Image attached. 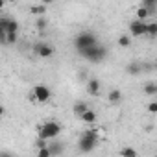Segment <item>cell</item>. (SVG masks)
I'll return each mask as SVG.
<instances>
[{
    "instance_id": "11",
    "label": "cell",
    "mask_w": 157,
    "mask_h": 157,
    "mask_svg": "<svg viewBox=\"0 0 157 157\" xmlns=\"http://www.w3.org/2000/svg\"><path fill=\"white\" fill-rule=\"evenodd\" d=\"M80 118H82V122H85V124L93 126V124L96 122V118H98V117H96V111H93V109H87V111H85V113H83Z\"/></svg>"
},
{
    "instance_id": "26",
    "label": "cell",
    "mask_w": 157,
    "mask_h": 157,
    "mask_svg": "<svg viewBox=\"0 0 157 157\" xmlns=\"http://www.w3.org/2000/svg\"><path fill=\"white\" fill-rule=\"evenodd\" d=\"M39 2H43V4H46V6H48L50 2H54V0H39Z\"/></svg>"
},
{
    "instance_id": "7",
    "label": "cell",
    "mask_w": 157,
    "mask_h": 157,
    "mask_svg": "<svg viewBox=\"0 0 157 157\" xmlns=\"http://www.w3.org/2000/svg\"><path fill=\"white\" fill-rule=\"evenodd\" d=\"M33 52H35L39 57L48 59V57H52V56H54V46H52V44H48V43H39V44H35V46H33Z\"/></svg>"
},
{
    "instance_id": "23",
    "label": "cell",
    "mask_w": 157,
    "mask_h": 157,
    "mask_svg": "<svg viewBox=\"0 0 157 157\" xmlns=\"http://www.w3.org/2000/svg\"><path fill=\"white\" fill-rule=\"evenodd\" d=\"M93 129H94V133H96V137H98L100 140L105 139V135H107V133H105V128H93Z\"/></svg>"
},
{
    "instance_id": "1",
    "label": "cell",
    "mask_w": 157,
    "mask_h": 157,
    "mask_svg": "<svg viewBox=\"0 0 157 157\" xmlns=\"http://www.w3.org/2000/svg\"><path fill=\"white\" fill-rule=\"evenodd\" d=\"M98 142H100V139L96 137L94 129L91 128V129H87V131H83V133H82L80 140H78V148H80V151H82V153H89V151H93V150L96 148V144H98Z\"/></svg>"
},
{
    "instance_id": "5",
    "label": "cell",
    "mask_w": 157,
    "mask_h": 157,
    "mask_svg": "<svg viewBox=\"0 0 157 157\" xmlns=\"http://www.w3.org/2000/svg\"><path fill=\"white\" fill-rule=\"evenodd\" d=\"M82 56H83L85 59H89L91 63H100V61L107 56V48H104V46H100V44H94V46L83 50Z\"/></svg>"
},
{
    "instance_id": "4",
    "label": "cell",
    "mask_w": 157,
    "mask_h": 157,
    "mask_svg": "<svg viewBox=\"0 0 157 157\" xmlns=\"http://www.w3.org/2000/svg\"><path fill=\"white\" fill-rule=\"evenodd\" d=\"M59 133H61V124H59V122L48 120V122H44V124L39 126V137H43V139H46V140L56 139Z\"/></svg>"
},
{
    "instance_id": "2",
    "label": "cell",
    "mask_w": 157,
    "mask_h": 157,
    "mask_svg": "<svg viewBox=\"0 0 157 157\" xmlns=\"http://www.w3.org/2000/svg\"><path fill=\"white\" fill-rule=\"evenodd\" d=\"M52 98V91L46 85H35L30 93H28V100L33 104H46Z\"/></svg>"
},
{
    "instance_id": "17",
    "label": "cell",
    "mask_w": 157,
    "mask_h": 157,
    "mask_svg": "<svg viewBox=\"0 0 157 157\" xmlns=\"http://www.w3.org/2000/svg\"><path fill=\"white\" fill-rule=\"evenodd\" d=\"M144 94H148V96H155L157 94V83L155 82H150V83H146L144 85Z\"/></svg>"
},
{
    "instance_id": "13",
    "label": "cell",
    "mask_w": 157,
    "mask_h": 157,
    "mask_svg": "<svg viewBox=\"0 0 157 157\" xmlns=\"http://www.w3.org/2000/svg\"><path fill=\"white\" fill-rule=\"evenodd\" d=\"M2 43L4 44H13L17 43V32H2Z\"/></svg>"
},
{
    "instance_id": "18",
    "label": "cell",
    "mask_w": 157,
    "mask_h": 157,
    "mask_svg": "<svg viewBox=\"0 0 157 157\" xmlns=\"http://www.w3.org/2000/svg\"><path fill=\"white\" fill-rule=\"evenodd\" d=\"M118 155H120V157H135V155H137V150H135V148H122V150L118 151Z\"/></svg>"
},
{
    "instance_id": "14",
    "label": "cell",
    "mask_w": 157,
    "mask_h": 157,
    "mask_svg": "<svg viewBox=\"0 0 157 157\" xmlns=\"http://www.w3.org/2000/svg\"><path fill=\"white\" fill-rule=\"evenodd\" d=\"M87 109H89V105H87L85 102H76V104L72 105V113H74V115H78V117H82Z\"/></svg>"
},
{
    "instance_id": "16",
    "label": "cell",
    "mask_w": 157,
    "mask_h": 157,
    "mask_svg": "<svg viewBox=\"0 0 157 157\" xmlns=\"http://www.w3.org/2000/svg\"><path fill=\"white\" fill-rule=\"evenodd\" d=\"M118 46H120V48H128V46H131V33H124V35H120V37H118Z\"/></svg>"
},
{
    "instance_id": "21",
    "label": "cell",
    "mask_w": 157,
    "mask_h": 157,
    "mask_svg": "<svg viewBox=\"0 0 157 157\" xmlns=\"http://www.w3.org/2000/svg\"><path fill=\"white\" fill-rule=\"evenodd\" d=\"M37 155H39V157H52V150H50V146H44V148H39V151H37Z\"/></svg>"
},
{
    "instance_id": "19",
    "label": "cell",
    "mask_w": 157,
    "mask_h": 157,
    "mask_svg": "<svg viewBox=\"0 0 157 157\" xmlns=\"http://www.w3.org/2000/svg\"><path fill=\"white\" fill-rule=\"evenodd\" d=\"M146 37H157V22H148V32H146Z\"/></svg>"
},
{
    "instance_id": "12",
    "label": "cell",
    "mask_w": 157,
    "mask_h": 157,
    "mask_svg": "<svg viewBox=\"0 0 157 157\" xmlns=\"http://www.w3.org/2000/svg\"><path fill=\"white\" fill-rule=\"evenodd\" d=\"M30 13L32 15H35V17H44L46 15V4H35V6H32L30 8Z\"/></svg>"
},
{
    "instance_id": "15",
    "label": "cell",
    "mask_w": 157,
    "mask_h": 157,
    "mask_svg": "<svg viewBox=\"0 0 157 157\" xmlns=\"http://www.w3.org/2000/svg\"><path fill=\"white\" fill-rule=\"evenodd\" d=\"M150 15H151V13H150V10H148L146 6H142V4H140V6L137 8V19H140V21H148V17H150Z\"/></svg>"
},
{
    "instance_id": "9",
    "label": "cell",
    "mask_w": 157,
    "mask_h": 157,
    "mask_svg": "<svg viewBox=\"0 0 157 157\" xmlns=\"http://www.w3.org/2000/svg\"><path fill=\"white\" fill-rule=\"evenodd\" d=\"M87 93H89L91 96H98V94H100V82L96 80V78L87 80Z\"/></svg>"
},
{
    "instance_id": "8",
    "label": "cell",
    "mask_w": 157,
    "mask_h": 157,
    "mask_svg": "<svg viewBox=\"0 0 157 157\" xmlns=\"http://www.w3.org/2000/svg\"><path fill=\"white\" fill-rule=\"evenodd\" d=\"M0 30L2 32H19V22L11 21L8 17H2L0 19Z\"/></svg>"
},
{
    "instance_id": "22",
    "label": "cell",
    "mask_w": 157,
    "mask_h": 157,
    "mask_svg": "<svg viewBox=\"0 0 157 157\" xmlns=\"http://www.w3.org/2000/svg\"><path fill=\"white\" fill-rule=\"evenodd\" d=\"M146 111H148L150 115H157V100H153V102H148V105H146Z\"/></svg>"
},
{
    "instance_id": "20",
    "label": "cell",
    "mask_w": 157,
    "mask_h": 157,
    "mask_svg": "<svg viewBox=\"0 0 157 157\" xmlns=\"http://www.w3.org/2000/svg\"><path fill=\"white\" fill-rule=\"evenodd\" d=\"M142 6H146V8L150 10V13L153 15L155 10H157V0H142Z\"/></svg>"
},
{
    "instance_id": "24",
    "label": "cell",
    "mask_w": 157,
    "mask_h": 157,
    "mask_svg": "<svg viewBox=\"0 0 157 157\" xmlns=\"http://www.w3.org/2000/svg\"><path fill=\"white\" fill-rule=\"evenodd\" d=\"M35 24H37V30H44L48 22H46V19H44V17H41V19H39V21H37Z\"/></svg>"
},
{
    "instance_id": "27",
    "label": "cell",
    "mask_w": 157,
    "mask_h": 157,
    "mask_svg": "<svg viewBox=\"0 0 157 157\" xmlns=\"http://www.w3.org/2000/svg\"><path fill=\"white\" fill-rule=\"evenodd\" d=\"M8 2H17V0H8Z\"/></svg>"
},
{
    "instance_id": "25",
    "label": "cell",
    "mask_w": 157,
    "mask_h": 157,
    "mask_svg": "<svg viewBox=\"0 0 157 157\" xmlns=\"http://www.w3.org/2000/svg\"><path fill=\"white\" fill-rule=\"evenodd\" d=\"M128 72H129V74H137V72H139V65H137V63L128 65Z\"/></svg>"
},
{
    "instance_id": "10",
    "label": "cell",
    "mask_w": 157,
    "mask_h": 157,
    "mask_svg": "<svg viewBox=\"0 0 157 157\" xmlns=\"http://www.w3.org/2000/svg\"><path fill=\"white\" fill-rule=\"evenodd\" d=\"M107 102L113 104V105L120 104V102H122V91H118V89H111V91L107 93Z\"/></svg>"
},
{
    "instance_id": "6",
    "label": "cell",
    "mask_w": 157,
    "mask_h": 157,
    "mask_svg": "<svg viewBox=\"0 0 157 157\" xmlns=\"http://www.w3.org/2000/svg\"><path fill=\"white\" fill-rule=\"evenodd\" d=\"M146 32H148V21L135 19V21L129 22V33H131V37H146Z\"/></svg>"
},
{
    "instance_id": "3",
    "label": "cell",
    "mask_w": 157,
    "mask_h": 157,
    "mask_svg": "<svg viewBox=\"0 0 157 157\" xmlns=\"http://www.w3.org/2000/svg\"><path fill=\"white\" fill-rule=\"evenodd\" d=\"M98 44V39L93 32H82V33H78L76 39H74V46L78 48V52H83L91 46Z\"/></svg>"
}]
</instances>
